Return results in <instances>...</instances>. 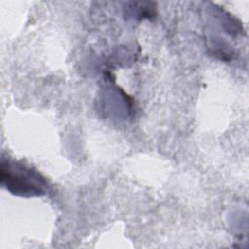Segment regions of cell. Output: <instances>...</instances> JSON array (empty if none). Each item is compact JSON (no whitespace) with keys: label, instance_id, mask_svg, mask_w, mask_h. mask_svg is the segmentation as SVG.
Returning <instances> with one entry per match:
<instances>
[{"label":"cell","instance_id":"6da1fadb","mask_svg":"<svg viewBox=\"0 0 249 249\" xmlns=\"http://www.w3.org/2000/svg\"><path fill=\"white\" fill-rule=\"evenodd\" d=\"M1 184L15 196H37L46 192L47 182L36 170L10 160L2 159Z\"/></svg>","mask_w":249,"mask_h":249}]
</instances>
